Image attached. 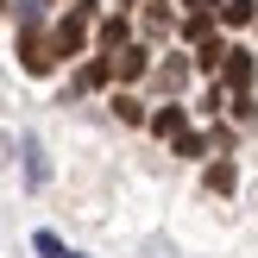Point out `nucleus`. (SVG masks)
Segmentation results:
<instances>
[{
  "mask_svg": "<svg viewBox=\"0 0 258 258\" xmlns=\"http://www.w3.org/2000/svg\"><path fill=\"white\" fill-rule=\"evenodd\" d=\"M88 32H95V0H82V7H70V13L57 19V32H50L57 63H63V57H82V50H88Z\"/></svg>",
  "mask_w": 258,
  "mask_h": 258,
  "instance_id": "obj_1",
  "label": "nucleus"
},
{
  "mask_svg": "<svg viewBox=\"0 0 258 258\" xmlns=\"http://www.w3.org/2000/svg\"><path fill=\"white\" fill-rule=\"evenodd\" d=\"M19 63L32 76H50V70H57V50H50V38L38 32V7H25V19H19Z\"/></svg>",
  "mask_w": 258,
  "mask_h": 258,
  "instance_id": "obj_2",
  "label": "nucleus"
},
{
  "mask_svg": "<svg viewBox=\"0 0 258 258\" xmlns=\"http://www.w3.org/2000/svg\"><path fill=\"white\" fill-rule=\"evenodd\" d=\"M107 63H113V76H120V82H139V76L151 70V50H145V44H126V50H113Z\"/></svg>",
  "mask_w": 258,
  "mask_h": 258,
  "instance_id": "obj_3",
  "label": "nucleus"
},
{
  "mask_svg": "<svg viewBox=\"0 0 258 258\" xmlns=\"http://www.w3.org/2000/svg\"><path fill=\"white\" fill-rule=\"evenodd\" d=\"M221 82L227 88H233V95H246V88H252V50H227V63H221Z\"/></svg>",
  "mask_w": 258,
  "mask_h": 258,
  "instance_id": "obj_4",
  "label": "nucleus"
},
{
  "mask_svg": "<svg viewBox=\"0 0 258 258\" xmlns=\"http://www.w3.org/2000/svg\"><path fill=\"white\" fill-rule=\"evenodd\" d=\"M145 126H151V133H158V139H170V145H176V139H183V133H189V120H183V107H176V101H164V107H158V113H151V120H145Z\"/></svg>",
  "mask_w": 258,
  "mask_h": 258,
  "instance_id": "obj_5",
  "label": "nucleus"
},
{
  "mask_svg": "<svg viewBox=\"0 0 258 258\" xmlns=\"http://www.w3.org/2000/svg\"><path fill=\"white\" fill-rule=\"evenodd\" d=\"M202 183H208L214 196H233V189H239V170H233V164L221 158V164H208V176H202Z\"/></svg>",
  "mask_w": 258,
  "mask_h": 258,
  "instance_id": "obj_6",
  "label": "nucleus"
},
{
  "mask_svg": "<svg viewBox=\"0 0 258 258\" xmlns=\"http://www.w3.org/2000/svg\"><path fill=\"white\" fill-rule=\"evenodd\" d=\"M214 145H221V133H214V139L208 133H183V139H176V158H208Z\"/></svg>",
  "mask_w": 258,
  "mask_h": 258,
  "instance_id": "obj_7",
  "label": "nucleus"
},
{
  "mask_svg": "<svg viewBox=\"0 0 258 258\" xmlns=\"http://www.w3.org/2000/svg\"><path fill=\"white\" fill-rule=\"evenodd\" d=\"M44 176H50V164H44V145H38V139H25V183H44Z\"/></svg>",
  "mask_w": 258,
  "mask_h": 258,
  "instance_id": "obj_8",
  "label": "nucleus"
},
{
  "mask_svg": "<svg viewBox=\"0 0 258 258\" xmlns=\"http://www.w3.org/2000/svg\"><path fill=\"white\" fill-rule=\"evenodd\" d=\"M107 82H113V63H101V57L76 70V88H107Z\"/></svg>",
  "mask_w": 258,
  "mask_h": 258,
  "instance_id": "obj_9",
  "label": "nucleus"
},
{
  "mask_svg": "<svg viewBox=\"0 0 258 258\" xmlns=\"http://www.w3.org/2000/svg\"><path fill=\"white\" fill-rule=\"evenodd\" d=\"M113 113H120L126 126H145V120H151V113H145V101H139V95H113Z\"/></svg>",
  "mask_w": 258,
  "mask_h": 258,
  "instance_id": "obj_10",
  "label": "nucleus"
},
{
  "mask_svg": "<svg viewBox=\"0 0 258 258\" xmlns=\"http://www.w3.org/2000/svg\"><path fill=\"white\" fill-rule=\"evenodd\" d=\"M101 44H107V57H113V50H126V13L101 19Z\"/></svg>",
  "mask_w": 258,
  "mask_h": 258,
  "instance_id": "obj_11",
  "label": "nucleus"
},
{
  "mask_svg": "<svg viewBox=\"0 0 258 258\" xmlns=\"http://www.w3.org/2000/svg\"><path fill=\"white\" fill-rule=\"evenodd\" d=\"M221 19H227V25H252V19H258V0H227Z\"/></svg>",
  "mask_w": 258,
  "mask_h": 258,
  "instance_id": "obj_12",
  "label": "nucleus"
},
{
  "mask_svg": "<svg viewBox=\"0 0 258 258\" xmlns=\"http://www.w3.org/2000/svg\"><path fill=\"white\" fill-rule=\"evenodd\" d=\"M158 82H164V88H170V95H176V88L189 82V63H183V57H176V63H164V70H158Z\"/></svg>",
  "mask_w": 258,
  "mask_h": 258,
  "instance_id": "obj_13",
  "label": "nucleus"
},
{
  "mask_svg": "<svg viewBox=\"0 0 258 258\" xmlns=\"http://www.w3.org/2000/svg\"><path fill=\"white\" fill-rule=\"evenodd\" d=\"M170 25H176V19H170V7H151V13H145V32H151V38H164Z\"/></svg>",
  "mask_w": 258,
  "mask_h": 258,
  "instance_id": "obj_14",
  "label": "nucleus"
},
{
  "mask_svg": "<svg viewBox=\"0 0 258 258\" xmlns=\"http://www.w3.org/2000/svg\"><path fill=\"white\" fill-rule=\"evenodd\" d=\"M221 63H227V44H214V38H208L202 57H196V70H221Z\"/></svg>",
  "mask_w": 258,
  "mask_h": 258,
  "instance_id": "obj_15",
  "label": "nucleus"
},
{
  "mask_svg": "<svg viewBox=\"0 0 258 258\" xmlns=\"http://www.w3.org/2000/svg\"><path fill=\"white\" fill-rule=\"evenodd\" d=\"M32 246H38V258H70V252H63V239H57V233H32Z\"/></svg>",
  "mask_w": 258,
  "mask_h": 258,
  "instance_id": "obj_16",
  "label": "nucleus"
},
{
  "mask_svg": "<svg viewBox=\"0 0 258 258\" xmlns=\"http://www.w3.org/2000/svg\"><path fill=\"white\" fill-rule=\"evenodd\" d=\"M183 13H189V19H214V13H221V0H183Z\"/></svg>",
  "mask_w": 258,
  "mask_h": 258,
  "instance_id": "obj_17",
  "label": "nucleus"
},
{
  "mask_svg": "<svg viewBox=\"0 0 258 258\" xmlns=\"http://www.w3.org/2000/svg\"><path fill=\"white\" fill-rule=\"evenodd\" d=\"M208 32H214V19H183V38H196V44H208Z\"/></svg>",
  "mask_w": 258,
  "mask_h": 258,
  "instance_id": "obj_18",
  "label": "nucleus"
},
{
  "mask_svg": "<svg viewBox=\"0 0 258 258\" xmlns=\"http://www.w3.org/2000/svg\"><path fill=\"white\" fill-rule=\"evenodd\" d=\"M133 7H139V0H120V13H133Z\"/></svg>",
  "mask_w": 258,
  "mask_h": 258,
  "instance_id": "obj_19",
  "label": "nucleus"
},
{
  "mask_svg": "<svg viewBox=\"0 0 258 258\" xmlns=\"http://www.w3.org/2000/svg\"><path fill=\"white\" fill-rule=\"evenodd\" d=\"M0 13H7V0H0Z\"/></svg>",
  "mask_w": 258,
  "mask_h": 258,
  "instance_id": "obj_20",
  "label": "nucleus"
},
{
  "mask_svg": "<svg viewBox=\"0 0 258 258\" xmlns=\"http://www.w3.org/2000/svg\"><path fill=\"white\" fill-rule=\"evenodd\" d=\"M70 258H82V252H70Z\"/></svg>",
  "mask_w": 258,
  "mask_h": 258,
  "instance_id": "obj_21",
  "label": "nucleus"
}]
</instances>
